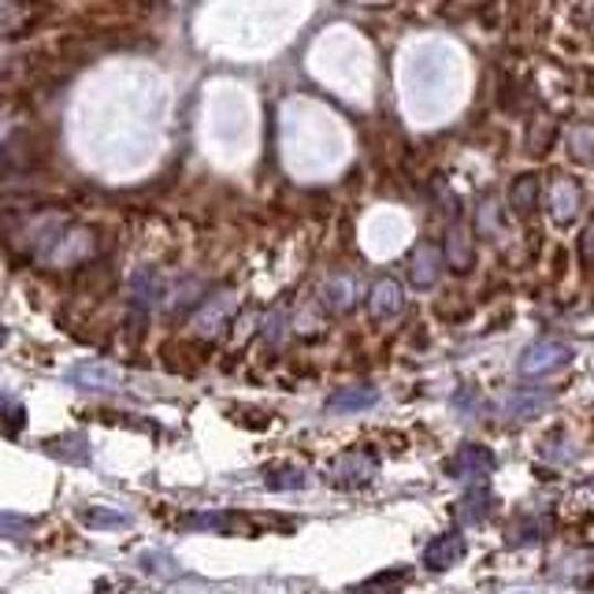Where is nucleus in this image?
<instances>
[{
	"label": "nucleus",
	"instance_id": "f257e3e1",
	"mask_svg": "<svg viewBox=\"0 0 594 594\" xmlns=\"http://www.w3.org/2000/svg\"><path fill=\"white\" fill-rule=\"evenodd\" d=\"M41 160V141L30 130L26 116L19 112H0V176L34 168Z\"/></svg>",
	"mask_w": 594,
	"mask_h": 594
},
{
	"label": "nucleus",
	"instance_id": "5701e85b",
	"mask_svg": "<svg viewBox=\"0 0 594 594\" xmlns=\"http://www.w3.org/2000/svg\"><path fill=\"white\" fill-rule=\"evenodd\" d=\"M272 490H301L309 479H305L301 468H294V465H279V468H272L268 479H264Z\"/></svg>",
	"mask_w": 594,
	"mask_h": 594
},
{
	"label": "nucleus",
	"instance_id": "f03ea898",
	"mask_svg": "<svg viewBox=\"0 0 594 594\" xmlns=\"http://www.w3.org/2000/svg\"><path fill=\"white\" fill-rule=\"evenodd\" d=\"M238 290H231V286H220V290L204 294L198 305H193L190 312V331L198 338H216L227 331V323L234 320V312H238Z\"/></svg>",
	"mask_w": 594,
	"mask_h": 594
},
{
	"label": "nucleus",
	"instance_id": "9d476101",
	"mask_svg": "<svg viewBox=\"0 0 594 594\" xmlns=\"http://www.w3.org/2000/svg\"><path fill=\"white\" fill-rule=\"evenodd\" d=\"M583 209V190L576 179L569 176H558V182L550 187V216L558 223H569L576 220V212Z\"/></svg>",
	"mask_w": 594,
	"mask_h": 594
},
{
	"label": "nucleus",
	"instance_id": "20e7f679",
	"mask_svg": "<svg viewBox=\"0 0 594 594\" xmlns=\"http://www.w3.org/2000/svg\"><path fill=\"white\" fill-rule=\"evenodd\" d=\"M443 279V250L435 242H416V250L409 253V283L416 290H432Z\"/></svg>",
	"mask_w": 594,
	"mask_h": 594
},
{
	"label": "nucleus",
	"instance_id": "c85d7f7f",
	"mask_svg": "<svg viewBox=\"0 0 594 594\" xmlns=\"http://www.w3.org/2000/svg\"><path fill=\"white\" fill-rule=\"evenodd\" d=\"M12 67H15V53L8 45H0V78L12 75Z\"/></svg>",
	"mask_w": 594,
	"mask_h": 594
},
{
	"label": "nucleus",
	"instance_id": "aec40b11",
	"mask_svg": "<svg viewBox=\"0 0 594 594\" xmlns=\"http://www.w3.org/2000/svg\"><path fill=\"white\" fill-rule=\"evenodd\" d=\"M82 524H89V528H123L127 524V513H116V509H105V506H86L78 513Z\"/></svg>",
	"mask_w": 594,
	"mask_h": 594
},
{
	"label": "nucleus",
	"instance_id": "2eb2a0df",
	"mask_svg": "<svg viewBox=\"0 0 594 594\" xmlns=\"http://www.w3.org/2000/svg\"><path fill=\"white\" fill-rule=\"evenodd\" d=\"M163 297V286H160V275L157 272H138L135 275V286H130V305L138 312H149Z\"/></svg>",
	"mask_w": 594,
	"mask_h": 594
},
{
	"label": "nucleus",
	"instance_id": "412c9836",
	"mask_svg": "<svg viewBox=\"0 0 594 594\" xmlns=\"http://www.w3.org/2000/svg\"><path fill=\"white\" fill-rule=\"evenodd\" d=\"M569 149H572V157H580V160L594 157V123H572Z\"/></svg>",
	"mask_w": 594,
	"mask_h": 594
},
{
	"label": "nucleus",
	"instance_id": "6ab92c4d",
	"mask_svg": "<svg viewBox=\"0 0 594 594\" xmlns=\"http://www.w3.org/2000/svg\"><path fill=\"white\" fill-rule=\"evenodd\" d=\"M409 580V572L405 569H394V572H379V576H372L368 583H361L353 594H394L402 583Z\"/></svg>",
	"mask_w": 594,
	"mask_h": 594
},
{
	"label": "nucleus",
	"instance_id": "1a4fd4ad",
	"mask_svg": "<svg viewBox=\"0 0 594 594\" xmlns=\"http://www.w3.org/2000/svg\"><path fill=\"white\" fill-rule=\"evenodd\" d=\"M67 379L78 386V391H116V386H119V368H112L108 361H86V364L71 368Z\"/></svg>",
	"mask_w": 594,
	"mask_h": 594
},
{
	"label": "nucleus",
	"instance_id": "4be33fe9",
	"mask_svg": "<svg viewBox=\"0 0 594 594\" xmlns=\"http://www.w3.org/2000/svg\"><path fill=\"white\" fill-rule=\"evenodd\" d=\"M30 15H34V8H26V4H4V0H0V38H8V34H15V30H23Z\"/></svg>",
	"mask_w": 594,
	"mask_h": 594
},
{
	"label": "nucleus",
	"instance_id": "cd10ccee",
	"mask_svg": "<svg viewBox=\"0 0 594 594\" xmlns=\"http://www.w3.org/2000/svg\"><path fill=\"white\" fill-rule=\"evenodd\" d=\"M583 264H594V223L583 231Z\"/></svg>",
	"mask_w": 594,
	"mask_h": 594
},
{
	"label": "nucleus",
	"instance_id": "7ed1b4c3",
	"mask_svg": "<svg viewBox=\"0 0 594 594\" xmlns=\"http://www.w3.org/2000/svg\"><path fill=\"white\" fill-rule=\"evenodd\" d=\"M572 350L558 338H539L535 346H528V353L520 357V372L524 375H547V372H558L561 364H569Z\"/></svg>",
	"mask_w": 594,
	"mask_h": 594
},
{
	"label": "nucleus",
	"instance_id": "ddd939ff",
	"mask_svg": "<svg viewBox=\"0 0 594 594\" xmlns=\"http://www.w3.org/2000/svg\"><path fill=\"white\" fill-rule=\"evenodd\" d=\"M368 309H372L375 320H394V316L405 309V297L397 279H379L372 286V294H368Z\"/></svg>",
	"mask_w": 594,
	"mask_h": 594
},
{
	"label": "nucleus",
	"instance_id": "7c9ffc66",
	"mask_svg": "<svg viewBox=\"0 0 594 594\" xmlns=\"http://www.w3.org/2000/svg\"><path fill=\"white\" fill-rule=\"evenodd\" d=\"M587 484H591V490H594V476H591V479H587Z\"/></svg>",
	"mask_w": 594,
	"mask_h": 594
},
{
	"label": "nucleus",
	"instance_id": "c756f323",
	"mask_svg": "<svg viewBox=\"0 0 594 594\" xmlns=\"http://www.w3.org/2000/svg\"><path fill=\"white\" fill-rule=\"evenodd\" d=\"M0 342H4V327H0Z\"/></svg>",
	"mask_w": 594,
	"mask_h": 594
},
{
	"label": "nucleus",
	"instance_id": "393cba45",
	"mask_svg": "<svg viewBox=\"0 0 594 594\" xmlns=\"http://www.w3.org/2000/svg\"><path fill=\"white\" fill-rule=\"evenodd\" d=\"M261 335H264V342H268V346H279L283 335H286V309H272L268 320H264Z\"/></svg>",
	"mask_w": 594,
	"mask_h": 594
},
{
	"label": "nucleus",
	"instance_id": "4468645a",
	"mask_svg": "<svg viewBox=\"0 0 594 594\" xmlns=\"http://www.w3.org/2000/svg\"><path fill=\"white\" fill-rule=\"evenodd\" d=\"M539 193H542L539 176H520L513 187H509V209H513L517 216H531L539 204Z\"/></svg>",
	"mask_w": 594,
	"mask_h": 594
},
{
	"label": "nucleus",
	"instance_id": "b1692460",
	"mask_svg": "<svg viewBox=\"0 0 594 594\" xmlns=\"http://www.w3.org/2000/svg\"><path fill=\"white\" fill-rule=\"evenodd\" d=\"M487 501H490V495L484 487L473 490V495L460 501V517H465V520H484L487 517Z\"/></svg>",
	"mask_w": 594,
	"mask_h": 594
},
{
	"label": "nucleus",
	"instance_id": "f8f14e48",
	"mask_svg": "<svg viewBox=\"0 0 594 594\" xmlns=\"http://www.w3.org/2000/svg\"><path fill=\"white\" fill-rule=\"evenodd\" d=\"M41 449H45L49 457L64 460V465H89V438L71 432V435H53L41 443Z\"/></svg>",
	"mask_w": 594,
	"mask_h": 594
},
{
	"label": "nucleus",
	"instance_id": "39448f33",
	"mask_svg": "<svg viewBox=\"0 0 594 594\" xmlns=\"http://www.w3.org/2000/svg\"><path fill=\"white\" fill-rule=\"evenodd\" d=\"M495 473V454L479 443L460 446L454 457L446 460V476L449 479H484Z\"/></svg>",
	"mask_w": 594,
	"mask_h": 594
},
{
	"label": "nucleus",
	"instance_id": "bb28decb",
	"mask_svg": "<svg viewBox=\"0 0 594 594\" xmlns=\"http://www.w3.org/2000/svg\"><path fill=\"white\" fill-rule=\"evenodd\" d=\"M554 135H558V127H554V119H539V135H531V152H547L550 146H554Z\"/></svg>",
	"mask_w": 594,
	"mask_h": 594
},
{
	"label": "nucleus",
	"instance_id": "0eeeda50",
	"mask_svg": "<svg viewBox=\"0 0 594 594\" xmlns=\"http://www.w3.org/2000/svg\"><path fill=\"white\" fill-rule=\"evenodd\" d=\"M443 264H449L454 272H473L476 264V238L473 231L465 227V223H454V227L446 231V242H443Z\"/></svg>",
	"mask_w": 594,
	"mask_h": 594
},
{
	"label": "nucleus",
	"instance_id": "6e6552de",
	"mask_svg": "<svg viewBox=\"0 0 594 594\" xmlns=\"http://www.w3.org/2000/svg\"><path fill=\"white\" fill-rule=\"evenodd\" d=\"M320 305L335 316L353 312V305H357V279L353 275H346V272L327 275L323 286H320Z\"/></svg>",
	"mask_w": 594,
	"mask_h": 594
},
{
	"label": "nucleus",
	"instance_id": "423d86ee",
	"mask_svg": "<svg viewBox=\"0 0 594 594\" xmlns=\"http://www.w3.org/2000/svg\"><path fill=\"white\" fill-rule=\"evenodd\" d=\"M375 468H379L375 454H368V449H350V454H342L335 460L327 476H331L335 487H361L375 476Z\"/></svg>",
	"mask_w": 594,
	"mask_h": 594
},
{
	"label": "nucleus",
	"instance_id": "9b49d317",
	"mask_svg": "<svg viewBox=\"0 0 594 594\" xmlns=\"http://www.w3.org/2000/svg\"><path fill=\"white\" fill-rule=\"evenodd\" d=\"M465 554H468L465 535H457V531H446V535H438L432 547L424 550V565L435 569V572H443V569H454Z\"/></svg>",
	"mask_w": 594,
	"mask_h": 594
},
{
	"label": "nucleus",
	"instance_id": "a211bd4d",
	"mask_svg": "<svg viewBox=\"0 0 594 594\" xmlns=\"http://www.w3.org/2000/svg\"><path fill=\"white\" fill-rule=\"evenodd\" d=\"M182 528H193V531H231V528H238V517H234V513H190V517H182Z\"/></svg>",
	"mask_w": 594,
	"mask_h": 594
},
{
	"label": "nucleus",
	"instance_id": "dca6fc26",
	"mask_svg": "<svg viewBox=\"0 0 594 594\" xmlns=\"http://www.w3.org/2000/svg\"><path fill=\"white\" fill-rule=\"evenodd\" d=\"M335 409V413H357V409H372L375 405V391L372 386H346V391L331 394V402H327Z\"/></svg>",
	"mask_w": 594,
	"mask_h": 594
},
{
	"label": "nucleus",
	"instance_id": "f3484780",
	"mask_svg": "<svg viewBox=\"0 0 594 594\" xmlns=\"http://www.w3.org/2000/svg\"><path fill=\"white\" fill-rule=\"evenodd\" d=\"M23 427H26V409L19 405L15 397L0 394V432H4L8 438H15Z\"/></svg>",
	"mask_w": 594,
	"mask_h": 594
},
{
	"label": "nucleus",
	"instance_id": "a878e982",
	"mask_svg": "<svg viewBox=\"0 0 594 594\" xmlns=\"http://www.w3.org/2000/svg\"><path fill=\"white\" fill-rule=\"evenodd\" d=\"M30 531H34V524H30V520L0 513V539H26Z\"/></svg>",
	"mask_w": 594,
	"mask_h": 594
}]
</instances>
